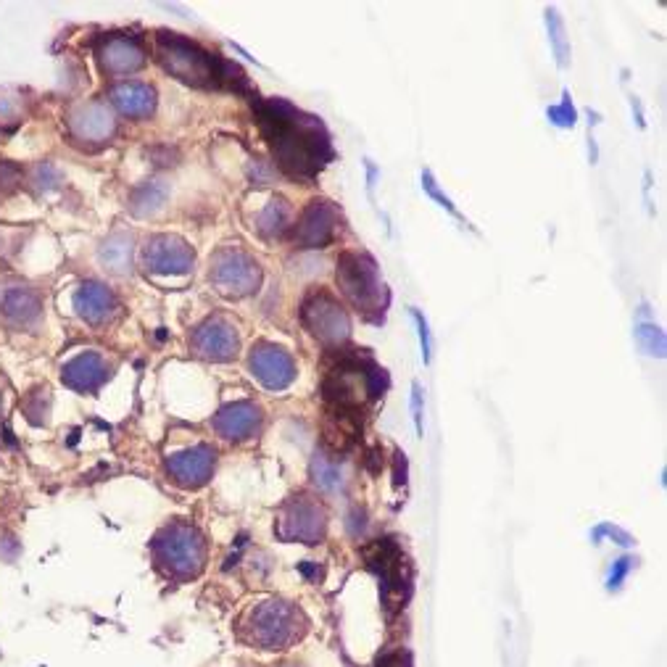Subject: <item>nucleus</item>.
<instances>
[{"instance_id": "3", "label": "nucleus", "mask_w": 667, "mask_h": 667, "mask_svg": "<svg viewBox=\"0 0 667 667\" xmlns=\"http://www.w3.org/2000/svg\"><path fill=\"white\" fill-rule=\"evenodd\" d=\"M153 559L167 578H198L206 565V541L188 522H172L153 538Z\"/></svg>"}, {"instance_id": "21", "label": "nucleus", "mask_w": 667, "mask_h": 667, "mask_svg": "<svg viewBox=\"0 0 667 667\" xmlns=\"http://www.w3.org/2000/svg\"><path fill=\"white\" fill-rule=\"evenodd\" d=\"M106 377H109V367L103 362V356L93 354V351L74 356L72 362L61 367V380L80 393L98 391L106 383Z\"/></svg>"}, {"instance_id": "2", "label": "nucleus", "mask_w": 667, "mask_h": 667, "mask_svg": "<svg viewBox=\"0 0 667 667\" xmlns=\"http://www.w3.org/2000/svg\"><path fill=\"white\" fill-rule=\"evenodd\" d=\"M153 51H156L159 64L164 66L172 77L185 82V85H232V74H240L235 64H227L217 53L203 51L198 43L174 35V32H159L156 43H153Z\"/></svg>"}, {"instance_id": "36", "label": "nucleus", "mask_w": 667, "mask_h": 667, "mask_svg": "<svg viewBox=\"0 0 667 667\" xmlns=\"http://www.w3.org/2000/svg\"><path fill=\"white\" fill-rule=\"evenodd\" d=\"M377 667H409V665H406V657H401V654H391V657H385Z\"/></svg>"}, {"instance_id": "32", "label": "nucleus", "mask_w": 667, "mask_h": 667, "mask_svg": "<svg viewBox=\"0 0 667 667\" xmlns=\"http://www.w3.org/2000/svg\"><path fill=\"white\" fill-rule=\"evenodd\" d=\"M422 185H425V190H428V193H430V196H433V198H435V201L441 203L443 209H446V211H451V214H454V217H457V209H454V203H451V201H449V198L443 196L441 190L435 188V180H433V174H430V172H425V174H422Z\"/></svg>"}, {"instance_id": "35", "label": "nucleus", "mask_w": 667, "mask_h": 667, "mask_svg": "<svg viewBox=\"0 0 667 667\" xmlns=\"http://www.w3.org/2000/svg\"><path fill=\"white\" fill-rule=\"evenodd\" d=\"M412 412H414V425H417V433L422 435V404H420V385L412 388Z\"/></svg>"}, {"instance_id": "29", "label": "nucleus", "mask_w": 667, "mask_h": 667, "mask_svg": "<svg viewBox=\"0 0 667 667\" xmlns=\"http://www.w3.org/2000/svg\"><path fill=\"white\" fill-rule=\"evenodd\" d=\"M549 119L554 124H559V127H573V124H575V109H573V103H570V95L565 93V101L559 103V106H551Z\"/></svg>"}, {"instance_id": "17", "label": "nucleus", "mask_w": 667, "mask_h": 667, "mask_svg": "<svg viewBox=\"0 0 667 667\" xmlns=\"http://www.w3.org/2000/svg\"><path fill=\"white\" fill-rule=\"evenodd\" d=\"M211 470H214V449L211 446H193V449L169 457L167 462L169 478L182 488L203 486L211 478Z\"/></svg>"}, {"instance_id": "30", "label": "nucleus", "mask_w": 667, "mask_h": 667, "mask_svg": "<svg viewBox=\"0 0 667 667\" xmlns=\"http://www.w3.org/2000/svg\"><path fill=\"white\" fill-rule=\"evenodd\" d=\"M19 182H22V172H19V167L3 161V164H0V193H11Z\"/></svg>"}, {"instance_id": "11", "label": "nucleus", "mask_w": 667, "mask_h": 667, "mask_svg": "<svg viewBox=\"0 0 667 667\" xmlns=\"http://www.w3.org/2000/svg\"><path fill=\"white\" fill-rule=\"evenodd\" d=\"M190 348H193V354L206 359V362H230L238 356V330L225 317H211L193 330Z\"/></svg>"}, {"instance_id": "22", "label": "nucleus", "mask_w": 667, "mask_h": 667, "mask_svg": "<svg viewBox=\"0 0 667 667\" xmlns=\"http://www.w3.org/2000/svg\"><path fill=\"white\" fill-rule=\"evenodd\" d=\"M109 95L116 109L132 119H143L156 111V90L145 82H119Z\"/></svg>"}, {"instance_id": "10", "label": "nucleus", "mask_w": 667, "mask_h": 667, "mask_svg": "<svg viewBox=\"0 0 667 667\" xmlns=\"http://www.w3.org/2000/svg\"><path fill=\"white\" fill-rule=\"evenodd\" d=\"M327 517L325 509L317 501L296 496L290 499L280 517V536L285 541H301V544H319L325 538Z\"/></svg>"}, {"instance_id": "9", "label": "nucleus", "mask_w": 667, "mask_h": 667, "mask_svg": "<svg viewBox=\"0 0 667 667\" xmlns=\"http://www.w3.org/2000/svg\"><path fill=\"white\" fill-rule=\"evenodd\" d=\"M140 259L145 272L156 277H182L196 264L193 248L177 235H153L143 246Z\"/></svg>"}, {"instance_id": "20", "label": "nucleus", "mask_w": 667, "mask_h": 667, "mask_svg": "<svg viewBox=\"0 0 667 667\" xmlns=\"http://www.w3.org/2000/svg\"><path fill=\"white\" fill-rule=\"evenodd\" d=\"M261 420L264 417H261L259 406L251 404V401H238V404L225 406L214 417V428L227 441H243V438H251L254 433H259Z\"/></svg>"}, {"instance_id": "1", "label": "nucleus", "mask_w": 667, "mask_h": 667, "mask_svg": "<svg viewBox=\"0 0 667 667\" xmlns=\"http://www.w3.org/2000/svg\"><path fill=\"white\" fill-rule=\"evenodd\" d=\"M256 116L277 164L285 172L306 177L325 167L330 159V140L317 116L301 114L280 98L256 103Z\"/></svg>"}, {"instance_id": "15", "label": "nucleus", "mask_w": 667, "mask_h": 667, "mask_svg": "<svg viewBox=\"0 0 667 667\" xmlns=\"http://www.w3.org/2000/svg\"><path fill=\"white\" fill-rule=\"evenodd\" d=\"M367 559H370V567L377 573L380 583H383L385 602L391 599V594L404 599V588L409 578H406L404 557H401L399 546L393 544L391 538H385V541H380V544H375L367 551Z\"/></svg>"}, {"instance_id": "8", "label": "nucleus", "mask_w": 667, "mask_h": 667, "mask_svg": "<svg viewBox=\"0 0 667 667\" xmlns=\"http://www.w3.org/2000/svg\"><path fill=\"white\" fill-rule=\"evenodd\" d=\"M301 322L325 346H343L351 335V319L346 309L330 293L317 290L301 306Z\"/></svg>"}, {"instance_id": "23", "label": "nucleus", "mask_w": 667, "mask_h": 667, "mask_svg": "<svg viewBox=\"0 0 667 667\" xmlns=\"http://www.w3.org/2000/svg\"><path fill=\"white\" fill-rule=\"evenodd\" d=\"M132 254H135V240L127 232H114L111 238L103 240L101 264L114 275H130Z\"/></svg>"}, {"instance_id": "5", "label": "nucleus", "mask_w": 667, "mask_h": 667, "mask_svg": "<svg viewBox=\"0 0 667 667\" xmlns=\"http://www.w3.org/2000/svg\"><path fill=\"white\" fill-rule=\"evenodd\" d=\"M380 388H383V370L359 359L338 364L325 380L327 399L338 409H351V412L367 399H375Z\"/></svg>"}, {"instance_id": "31", "label": "nucleus", "mask_w": 667, "mask_h": 667, "mask_svg": "<svg viewBox=\"0 0 667 667\" xmlns=\"http://www.w3.org/2000/svg\"><path fill=\"white\" fill-rule=\"evenodd\" d=\"M412 317H414V325H417V333H420V343H422V359L425 362H430V348H433V343H430V330H428V319L422 317L417 309H412Z\"/></svg>"}, {"instance_id": "18", "label": "nucleus", "mask_w": 667, "mask_h": 667, "mask_svg": "<svg viewBox=\"0 0 667 667\" xmlns=\"http://www.w3.org/2000/svg\"><path fill=\"white\" fill-rule=\"evenodd\" d=\"M43 314V298L29 285H8L0 290V317L14 327H32Z\"/></svg>"}, {"instance_id": "28", "label": "nucleus", "mask_w": 667, "mask_h": 667, "mask_svg": "<svg viewBox=\"0 0 667 667\" xmlns=\"http://www.w3.org/2000/svg\"><path fill=\"white\" fill-rule=\"evenodd\" d=\"M164 196H167V190L161 188V185H156V182H151L148 188H143V198L135 196V201H132V211L140 214V217H145V214H153V211L161 206Z\"/></svg>"}, {"instance_id": "33", "label": "nucleus", "mask_w": 667, "mask_h": 667, "mask_svg": "<svg viewBox=\"0 0 667 667\" xmlns=\"http://www.w3.org/2000/svg\"><path fill=\"white\" fill-rule=\"evenodd\" d=\"M35 182H37V188H43V190L53 188V185L58 182V172L53 167H48V164H43V167L35 169Z\"/></svg>"}, {"instance_id": "26", "label": "nucleus", "mask_w": 667, "mask_h": 667, "mask_svg": "<svg viewBox=\"0 0 667 667\" xmlns=\"http://www.w3.org/2000/svg\"><path fill=\"white\" fill-rule=\"evenodd\" d=\"M636 341L641 346V351H646L649 356H665V333H662L657 325H638L636 327Z\"/></svg>"}, {"instance_id": "24", "label": "nucleus", "mask_w": 667, "mask_h": 667, "mask_svg": "<svg viewBox=\"0 0 667 667\" xmlns=\"http://www.w3.org/2000/svg\"><path fill=\"white\" fill-rule=\"evenodd\" d=\"M290 217H293V211H290V203L285 198H269L267 206L256 217V230L264 238H280L288 232Z\"/></svg>"}, {"instance_id": "25", "label": "nucleus", "mask_w": 667, "mask_h": 667, "mask_svg": "<svg viewBox=\"0 0 667 667\" xmlns=\"http://www.w3.org/2000/svg\"><path fill=\"white\" fill-rule=\"evenodd\" d=\"M546 27H549V40L551 48H554V56H557V64L565 69L570 64V43H567L565 24L559 19L557 8H546Z\"/></svg>"}, {"instance_id": "34", "label": "nucleus", "mask_w": 667, "mask_h": 667, "mask_svg": "<svg viewBox=\"0 0 667 667\" xmlns=\"http://www.w3.org/2000/svg\"><path fill=\"white\" fill-rule=\"evenodd\" d=\"M628 570H631V559H617L615 570L609 573V588H617L620 586V580L628 575Z\"/></svg>"}, {"instance_id": "4", "label": "nucleus", "mask_w": 667, "mask_h": 667, "mask_svg": "<svg viewBox=\"0 0 667 667\" xmlns=\"http://www.w3.org/2000/svg\"><path fill=\"white\" fill-rule=\"evenodd\" d=\"M338 285H341L343 296L351 301L356 312L364 317H380L385 309V288L377 272V264L367 254H356L346 251L338 259Z\"/></svg>"}, {"instance_id": "7", "label": "nucleus", "mask_w": 667, "mask_h": 667, "mask_svg": "<svg viewBox=\"0 0 667 667\" xmlns=\"http://www.w3.org/2000/svg\"><path fill=\"white\" fill-rule=\"evenodd\" d=\"M251 641L261 649H285L304 636L306 617L288 602H267L251 612Z\"/></svg>"}, {"instance_id": "6", "label": "nucleus", "mask_w": 667, "mask_h": 667, "mask_svg": "<svg viewBox=\"0 0 667 667\" xmlns=\"http://www.w3.org/2000/svg\"><path fill=\"white\" fill-rule=\"evenodd\" d=\"M209 280L219 296L246 298L261 285V267L254 256L238 246L219 248L209 267Z\"/></svg>"}, {"instance_id": "19", "label": "nucleus", "mask_w": 667, "mask_h": 667, "mask_svg": "<svg viewBox=\"0 0 667 667\" xmlns=\"http://www.w3.org/2000/svg\"><path fill=\"white\" fill-rule=\"evenodd\" d=\"M74 309L90 325H106L119 314V301L106 285L87 280L74 293Z\"/></svg>"}, {"instance_id": "12", "label": "nucleus", "mask_w": 667, "mask_h": 667, "mask_svg": "<svg viewBox=\"0 0 667 667\" xmlns=\"http://www.w3.org/2000/svg\"><path fill=\"white\" fill-rule=\"evenodd\" d=\"M341 227V211L330 201H312L298 217L293 240L301 248H325L333 243Z\"/></svg>"}, {"instance_id": "27", "label": "nucleus", "mask_w": 667, "mask_h": 667, "mask_svg": "<svg viewBox=\"0 0 667 667\" xmlns=\"http://www.w3.org/2000/svg\"><path fill=\"white\" fill-rule=\"evenodd\" d=\"M314 480H317L325 491H338V488H341V470H338L330 459L317 457L314 459Z\"/></svg>"}, {"instance_id": "16", "label": "nucleus", "mask_w": 667, "mask_h": 667, "mask_svg": "<svg viewBox=\"0 0 667 667\" xmlns=\"http://www.w3.org/2000/svg\"><path fill=\"white\" fill-rule=\"evenodd\" d=\"M69 130L82 143H106L116 130L114 114L106 103H82L69 114Z\"/></svg>"}, {"instance_id": "13", "label": "nucleus", "mask_w": 667, "mask_h": 667, "mask_svg": "<svg viewBox=\"0 0 667 667\" xmlns=\"http://www.w3.org/2000/svg\"><path fill=\"white\" fill-rule=\"evenodd\" d=\"M95 53H98L101 69L111 74V77H124V74L138 72L140 66L145 64V45L138 35L116 32V35L101 37Z\"/></svg>"}, {"instance_id": "14", "label": "nucleus", "mask_w": 667, "mask_h": 667, "mask_svg": "<svg viewBox=\"0 0 667 667\" xmlns=\"http://www.w3.org/2000/svg\"><path fill=\"white\" fill-rule=\"evenodd\" d=\"M248 364H251V372H254L256 380L264 388H269V391H283L296 377V364H293L288 351L280 346H272V343H259L251 351Z\"/></svg>"}]
</instances>
